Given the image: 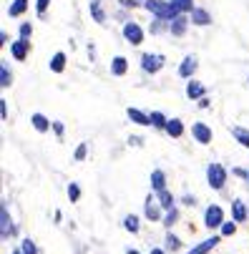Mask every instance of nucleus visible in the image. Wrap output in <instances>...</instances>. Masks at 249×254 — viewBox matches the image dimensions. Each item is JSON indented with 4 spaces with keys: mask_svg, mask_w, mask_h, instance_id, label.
Wrapping results in <instances>:
<instances>
[{
    "mask_svg": "<svg viewBox=\"0 0 249 254\" xmlns=\"http://www.w3.org/2000/svg\"><path fill=\"white\" fill-rule=\"evenodd\" d=\"M143 5H146L159 20H174V18H179L176 10L171 8V3H161V0H146Z\"/></svg>",
    "mask_w": 249,
    "mask_h": 254,
    "instance_id": "obj_1",
    "label": "nucleus"
},
{
    "mask_svg": "<svg viewBox=\"0 0 249 254\" xmlns=\"http://www.w3.org/2000/svg\"><path fill=\"white\" fill-rule=\"evenodd\" d=\"M206 179H209V186L212 189H224V181H226V171L221 164H209V169H206Z\"/></svg>",
    "mask_w": 249,
    "mask_h": 254,
    "instance_id": "obj_2",
    "label": "nucleus"
},
{
    "mask_svg": "<svg viewBox=\"0 0 249 254\" xmlns=\"http://www.w3.org/2000/svg\"><path fill=\"white\" fill-rule=\"evenodd\" d=\"M123 38H126L131 46L143 43V30H141V26L134 23V20H131V23H126V26H123Z\"/></svg>",
    "mask_w": 249,
    "mask_h": 254,
    "instance_id": "obj_3",
    "label": "nucleus"
},
{
    "mask_svg": "<svg viewBox=\"0 0 249 254\" xmlns=\"http://www.w3.org/2000/svg\"><path fill=\"white\" fill-rule=\"evenodd\" d=\"M161 66H164V56H159V53H143L141 68L146 71V73H156Z\"/></svg>",
    "mask_w": 249,
    "mask_h": 254,
    "instance_id": "obj_4",
    "label": "nucleus"
},
{
    "mask_svg": "<svg viewBox=\"0 0 249 254\" xmlns=\"http://www.w3.org/2000/svg\"><path fill=\"white\" fill-rule=\"evenodd\" d=\"M204 224L209 226V229L221 226L224 224V211L219 206H209V209H206V214H204Z\"/></svg>",
    "mask_w": 249,
    "mask_h": 254,
    "instance_id": "obj_5",
    "label": "nucleus"
},
{
    "mask_svg": "<svg viewBox=\"0 0 249 254\" xmlns=\"http://www.w3.org/2000/svg\"><path fill=\"white\" fill-rule=\"evenodd\" d=\"M192 134H194V139L199 141V143H209L212 141V129L206 123H194L192 126Z\"/></svg>",
    "mask_w": 249,
    "mask_h": 254,
    "instance_id": "obj_6",
    "label": "nucleus"
},
{
    "mask_svg": "<svg viewBox=\"0 0 249 254\" xmlns=\"http://www.w3.org/2000/svg\"><path fill=\"white\" fill-rule=\"evenodd\" d=\"M217 242H219V237H209V239H204L201 244H196L194 249H189L186 254H209V252L217 247Z\"/></svg>",
    "mask_w": 249,
    "mask_h": 254,
    "instance_id": "obj_7",
    "label": "nucleus"
},
{
    "mask_svg": "<svg viewBox=\"0 0 249 254\" xmlns=\"http://www.w3.org/2000/svg\"><path fill=\"white\" fill-rule=\"evenodd\" d=\"M28 48H30V40H23V38H20V40H15V43L10 46V53H13L18 60H23V58L28 56Z\"/></svg>",
    "mask_w": 249,
    "mask_h": 254,
    "instance_id": "obj_8",
    "label": "nucleus"
},
{
    "mask_svg": "<svg viewBox=\"0 0 249 254\" xmlns=\"http://www.w3.org/2000/svg\"><path fill=\"white\" fill-rule=\"evenodd\" d=\"M194 71H196V58H194V56H186V58L181 60V66H179V73H181L184 78H192Z\"/></svg>",
    "mask_w": 249,
    "mask_h": 254,
    "instance_id": "obj_9",
    "label": "nucleus"
},
{
    "mask_svg": "<svg viewBox=\"0 0 249 254\" xmlns=\"http://www.w3.org/2000/svg\"><path fill=\"white\" fill-rule=\"evenodd\" d=\"M186 96L189 98H204V86L196 83V81H189L186 83Z\"/></svg>",
    "mask_w": 249,
    "mask_h": 254,
    "instance_id": "obj_10",
    "label": "nucleus"
},
{
    "mask_svg": "<svg viewBox=\"0 0 249 254\" xmlns=\"http://www.w3.org/2000/svg\"><path fill=\"white\" fill-rule=\"evenodd\" d=\"M192 20H194L196 26H206V23H212L209 13H206V10H201V8H194V10H192Z\"/></svg>",
    "mask_w": 249,
    "mask_h": 254,
    "instance_id": "obj_11",
    "label": "nucleus"
},
{
    "mask_svg": "<svg viewBox=\"0 0 249 254\" xmlns=\"http://www.w3.org/2000/svg\"><path fill=\"white\" fill-rule=\"evenodd\" d=\"M111 73H113V76H123V73H126V58L116 56L113 63H111Z\"/></svg>",
    "mask_w": 249,
    "mask_h": 254,
    "instance_id": "obj_12",
    "label": "nucleus"
},
{
    "mask_svg": "<svg viewBox=\"0 0 249 254\" xmlns=\"http://www.w3.org/2000/svg\"><path fill=\"white\" fill-rule=\"evenodd\" d=\"M26 8H28V0H13V5L8 8V15H10V18H18L20 13H26Z\"/></svg>",
    "mask_w": 249,
    "mask_h": 254,
    "instance_id": "obj_13",
    "label": "nucleus"
},
{
    "mask_svg": "<svg viewBox=\"0 0 249 254\" xmlns=\"http://www.w3.org/2000/svg\"><path fill=\"white\" fill-rule=\"evenodd\" d=\"M232 211H234V222H244L247 219V206H244V201H232Z\"/></svg>",
    "mask_w": 249,
    "mask_h": 254,
    "instance_id": "obj_14",
    "label": "nucleus"
},
{
    "mask_svg": "<svg viewBox=\"0 0 249 254\" xmlns=\"http://www.w3.org/2000/svg\"><path fill=\"white\" fill-rule=\"evenodd\" d=\"M232 136H234L242 146H247V149H249V131H247V129H242V126H234V129H232Z\"/></svg>",
    "mask_w": 249,
    "mask_h": 254,
    "instance_id": "obj_15",
    "label": "nucleus"
},
{
    "mask_svg": "<svg viewBox=\"0 0 249 254\" xmlns=\"http://www.w3.org/2000/svg\"><path fill=\"white\" fill-rule=\"evenodd\" d=\"M129 118H131L134 123H141V126H146V123H151V116H146V113H141V111H136V109H129Z\"/></svg>",
    "mask_w": 249,
    "mask_h": 254,
    "instance_id": "obj_16",
    "label": "nucleus"
},
{
    "mask_svg": "<svg viewBox=\"0 0 249 254\" xmlns=\"http://www.w3.org/2000/svg\"><path fill=\"white\" fill-rule=\"evenodd\" d=\"M63 68H66V56H63V53H55L53 60H51V71H53V73H60Z\"/></svg>",
    "mask_w": 249,
    "mask_h": 254,
    "instance_id": "obj_17",
    "label": "nucleus"
},
{
    "mask_svg": "<svg viewBox=\"0 0 249 254\" xmlns=\"http://www.w3.org/2000/svg\"><path fill=\"white\" fill-rule=\"evenodd\" d=\"M166 131H169L171 136H181V134H184V123H181L179 118H171L169 123H166Z\"/></svg>",
    "mask_w": 249,
    "mask_h": 254,
    "instance_id": "obj_18",
    "label": "nucleus"
},
{
    "mask_svg": "<svg viewBox=\"0 0 249 254\" xmlns=\"http://www.w3.org/2000/svg\"><path fill=\"white\" fill-rule=\"evenodd\" d=\"M151 186L156 189V192H164V186H166V176H164V171H154V174H151Z\"/></svg>",
    "mask_w": 249,
    "mask_h": 254,
    "instance_id": "obj_19",
    "label": "nucleus"
},
{
    "mask_svg": "<svg viewBox=\"0 0 249 254\" xmlns=\"http://www.w3.org/2000/svg\"><path fill=\"white\" fill-rule=\"evenodd\" d=\"M171 8L176 10V15L186 13V10H194L192 8V0H171Z\"/></svg>",
    "mask_w": 249,
    "mask_h": 254,
    "instance_id": "obj_20",
    "label": "nucleus"
},
{
    "mask_svg": "<svg viewBox=\"0 0 249 254\" xmlns=\"http://www.w3.org/2000/svg\"><path fill=\"white\" fill-rule=\"evenodd\" d=\"M0 219H3V237L13 234V224H10V217H8V209L5 206L0 209Z\"/></svg>",
    "mask_w": 249,
    "mask_h": 254,
    "instance_id": "obj_21",
    "label": "nucleus"
},
{
    "mask_svg": "<svg viewBox=\"0 0 249 254\" xmlns=\"http://www.w3.org/2000/svg\"><path fill=\"white\" fill-rule=\"evenodd\" d=\"M10 83H13V76H10V71H8V63H3V66H0V86L8 88Z\"/></svg>",
    "mask_w": 249,
    "mask_h": 254,
    "instance_id": "obj_22",
    "label": "nucleus"
},
{
    "mask_svg": "<svg viewBox=\"0 0 249 254\" xmlns=\"http://www.w3.org/2000/svg\"><path fill=\"white\" fill-rule=\"evenodd\" d=\"M184 28H186V18H184V15H179V18L171 20V33H174V35H181Z\"/></svg>",
    "mask_w": 249,
    "mask_h": 254,
    "instance_id": "obj_23",
    "label": "nucleus"
},
{
    "mask_svg": "<svg viewBox=\"0 0 249 254\" xmlns=\"http://www.w3.org/2000/svg\"><path fill=\"white\" fill-rule=\"evenodd\" d=\"M91 13H93V18H96V23H106V15H103L98 0H91Z\"/></svg>",
    "mask_w": 249,
    "mask_h": 254,
    "instance_id": "obj_24",
    "label": "nucleus"
},
{
    "mask_svg": "<svg viewBox=\"0 0 249 254\" xmlns=\"http://www.w3.org/2000/svg\"><path fill=\"white\" fill-rule=\"evenodd\" d=\"M33 126H35L38 131H48V126H51V123H48V118H46V116L33 113Z\"/></svg>",
    "mask_w": 249,
    "mask_h": 254,
    "instance_id": "obj_25",
    "label": "nucleus"
},
{
    "mask_svg": "<svg viewBox=\"0 0 249 254\" xmlns=\"http://www.w3.org/2000/svg\"><path fill=\"white\" fill-rule=\"evenodd\" d=\"M154 201H156L154 197L146 199V217H149V219H159V206H156Z\"/></svg>",
    "mask_w": 249,
    "mask_h": 254,
    "instance_id": "obj_26",
    "label": "nucleus"
},
{
    "mask_svg": "<svg viewBox=\"0 0 249 254\" xmlns=\"http://www.w3.org/2000/svg\"><path fill=\"white\" fill-rule=\"evenodd\" d=\"M151 123H154V126H159V129H166V123H169V121H166L159 111H154V113H151Z\"/></svg>",
    "mask_w": 249,
    "mask_h": 254,
    "instance_id": "obj_27",
    "label": "nucleus"
},
{
    "mask_svg": "<svg viewBox=\"0 0 249 254\" xmlns=\"http://www.w3.org/2000/svg\"><path fill=\"white\" fill-rule=\"evenodd\" d=\"M123 226H126L129 231H138V219L136 217H126L123 219Z\"/></svg>",
    "mask_w": 249,
    "mask_h": 254,
    "instance_id": "obj_28",
    "label": "nucleus"
},
{
    "mask_svg": "<svg viewBox=\"0 0 249 254\" xmlns=\"http://www.w3.org/2000/svg\"><path fill=\"white\" fill-rule=\"evenodd\" d=\"M164 209H171L174 206V197L171 194H166V192H161V201H159Z\"/></svg>",
    "mask_w": 249,
    "mask_h": 254,
    "instance_id": "obj_29",
    "label": "nucleus"
},
{
    "mask_svg": "<svg viewBox=\"0 0 249 254\" xmlns=\"http://www.w3.org/2000/svg\"><path fill=\"white\" fill-rule=\"evenodd\" d=\"M30 35H33V26H30V23H23V26H20V38L28 40Z\"/></svg>",
    "mask_w": 249,
    "mask_h": 254,
    "instance_id": "obj_30",
    "label": "nucleus"
},
{
    "mask_svg": "<svg viewBox=\"0 0 249 254\" xmlns=\"http://www.w3.org/2000/svg\"><path fill=\"white\" fill-rule=\"evenodd\" d=\"M234 231H237V226H234L232 222H226V224H221V234H224V237H232Z\"/></svg>",
    "mask_w": 249,
    "mask_h": 254,
    "instance_id": "obj_31",
    "label": "nucleus"
},
{
    "mask_svg": "<svg viewBox=\"0 0 249 254\" xmlns=\"http://www.w3.org/2000/svg\"><path fill=\"white\" fill-rule=\"evenodd\" d=\"M166 247H169V249H179V247H181V242H179L174 234H166Z\"/></svg>",
    "mask_w": 249,
    "mask_h": 254,
    "instance_id": "obj_32",
    "label": "nucleus"
},
{
    "mask_svg": "<svg viewBox=\"0 0 249 254\" xmlns=\"http://www.w3.org/2000/svg\"><path fill=\"white\" fill-rule=\"evenodd\" d=\"M68 197H71V201H78V197H81V189H78L76 184H71V186H68Z\"/></svg>",
    "mask_w": 249,
    "mask_h": 254,
    "instance_id": "obj_33",
    "label": "nucleus"
},
{
    "mask_svg": "<svg viewBox=\"0 0 249 254\" xmlns=\"http://www.w3.org/2000/svg\"><path fill=\"white\" fill-rule=\"evenodd\" d=\"M176 217H179V214H176V209H169V214H166V219H164V224H166V226H171V224L176 222Z\"/></svg>",
    "mask_w": 249,
    "mask_h": 254,
    "instance_id": "obj_34",
    "label": "nucleus"
},
{
    "mask_svg": "<svg viewBox=\"0 0 249 254\" xmlns=\"http://www.w3.org/2000/svg\"><path fill=\"white\" fill-rule=\"evenodd\" d=\"M23 254H35V244H33L30 239L23 242Z\"/></svg>",
    "mask_w": 249,
    "mask_h": 254,
    "instance_id": "obj_35",
    "label": "nucleus"
},
{
    "mask_svg": "<svg viewBox=\"0 0 249 254\" xmlns=\"http://www.w3.org/2000/svg\"><path fill=\"white\" fill-rule=\"evenodd\" d=\"M51 0H38V15H46V8H48Z\"/></svg>",
    "mask_w": 249,
    "mask_h": 254,
    "instance_id": "obj_36",
    "label": "nucleus"
},
{
    "mask_svg": "<svg viewBox=\"0 0 249 254\" xmlns=\"http://www.w3.org/2000/svg\"><path fill=\"white\" fill-rule=\"evenodd\" d=\"M83 156H86V143H81V146H78V151H76V159H78V161H81Z\"/></svg>",
    "mask_w": 249,
    "mask_h": 254,
    "instance_id": "obj_37",
    "label": "nucleus"
},
{
    "mask_svg": "<svg viewBox=\"0 0 249 254\" xmlns=\"http://www.w3.org/2000/svg\"><path fill=\"white\" fill-rule=\"evenodd\" d=\"M121 5H123V8H129V5H131V8H134V5H136V0H121Z\"/></svg>",
    "mask_w": 249,
    "mask_h": 254,
    "instance_id": "obj_38",
    "label": "nucleus"
},
{
    "mask_svg": "<svg viewBox=\"0 0 249 254\" xmlns=\"http://www.w3.org/2000/svg\"><path fill=\"white\" fill-rule=\"evenodd\" d=\"M151 254H166V252H161V249H151Z\"/></svg>",
    "mask_w": 249,
    "mask_h": 254,
    "instance_id": "obj_39",
    "label": "nucleus"
},
{
    "mask_svg": "<svg viewBox=\"0 0 249 254\" xmlns=\"http://www.w3.org/2000/svg\"><path fill=\"white\" fill-rule=\"evenodd\" d=\"M126 254H138V252H136V249H129V252H126Z\"/></svg>",
    "mask_w": 249,
    "mask_h": 254,
    "instance_id": "obj_40",
    "label": "nucleus"
},
{
    "mask_svg": "<svg viewBox=\"0 0 249 254\" xmlns=\"http://www.w3.org/2000/svg\"><path fill=\"white\" fill-rule=\"evenodd\" d=\"M13 254H23V249H15V252H13Z\"/></svg>",
    "mask_w": 249,
    "mask_h": 254,
    "instance_id": "obj_41",
    "label": "nucleus"
}]
</instances>
